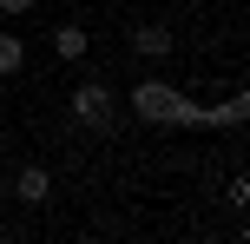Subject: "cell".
Returning a JSON list of instances; mask_svg holds the SVG:
<instances>
[{
    "label": "cell",
    "instance_id": "3957f363",
    "mask_svg": "<svg viewBox=\"0 0 250 244\" xmlns=\"http://www.w3.org/2000/svg\"><path fill=\"white\" fill-rule=\"evenodd\" d=\"M132 53L145 66H165L178 53V40H171V26H158V20H145V26H132Z\"/></svg>",
    "mask_w": 250,
    "mask_h": 244
},
{
    "label": "cell",
    "instance_id": "277c9868",
    "mask_svg": "<svg viewBox=\"0 0 250 244\" xmlns=\"http://www.w3.org/2000/svg\"><path fill=\"white\" fill-rule=\"evenodd\" d=\"M7 198H20V205H46V198H53V172H46V165H20V172L7 178Z\"/></svg>",
    "mask_w": 250,
    "mask_h": 244
},
{
    "label": "cell",
    "instance_id": "6da1fadb",
    "mask_svg": "<svg viewBox=\"0 0 250 244\" xmlns=\"http://www.w3.org/2000/svg\"><path fill=\"white\" fill-rule=\"evenodd\" d=\"M171 99H178V86L165 73H138L132 86H125V106H132V119H145V126H165V119H171Z\"/></svg>",
    "mask_w": 250,
    "mask_h": 244
},
{
    "label": "cell",
    "instance_id": "8992f818",
    "mask_svg": "<svg viewBox=\"0 0 250 244\" xmlns=\"http://www.w3.org/2000/svg\"><path fill=\"white\" fill-rule=\"evenodd\" d=\"M86 46H92V40H86L79 20H60V26H53V53H60V60H86Z\"/></svg>",
    "mask_w": 250,
    "mask_h": 244
},
{
    "label": "cell",
    "instance_id": "5b68a950",
    "mask_svg": "<svg viewBox=\"0 0 250 244\" xmlns=\"http://www.w3.org/2000/svg\"><path fill=\"white\" fill-rule=\"evenodd\" d=\"M165 126H224V119H217V106L191 99V92L178 86V99H171V119H165Z\"/></svg>",
    "mask_w": 250,
    "mask_h": 244
},
{
    "label": "cell",
    "instance_id": "52a82bcc",
    "mask_svg": "<svg viewBox=\"0 0 250 244\" xmlns=\"http://www.w3.org/2000/svg\"><path fill=\"white\" fill-rule=\"evenodd\" d=\"M20 66H26V40L13 33V26H0V79H13Z\"/></svg>",
    "mask_w": 250,
    "mask_h": 244
},
{
    "label": "cell",
    "instance_id": "9c48e42d",
    "mask_svg": "<svg viewBox=\"0 0 250 244\" xmlns=\"http://www.w3.org/2000/svg\"><path fill=\"white\" fill-rule=\"evenodd\" d=\"M224 205H230V211H244V205H250V178H244V172H237V178H230V192H224Z\"/></svg>",
    "mask_w": 250,
    "mask_h": 244
},
{
    "label": "cell",
    "instance_id": "30bf717a",
    "mask_svg": "<svg viewBox=\"0 0 250 244\" xmlns=\"http://www.w3.org/2000/svg\"><path fill=\"white\" fill-rule=\"evenodd\" d=\"M0 13H7V20H20V13H33V0H0Z\"/></svg>",
    "mask_w": 250,
    "mask_h": 244
},
{
    "label": "cell",
    "instance_id": "ba28073f",
    "mask_svg": "<svg viewBox=\"0 0 250 244\" xmlns=\"http://www.w3.org/2000/svg\"><path fill=\"white\" fill-rule=\"evenodd\" d=\"M217 119H224V126L237 132L244 119H250V92H224V99H217Z\"/></svg>",
    "mask_w": 250,
    "mask_h": 244
},
{
    "label": "cell",
    "instance_id": "7a4b0ae2",
    "mask_svg": "<svg viewBox=\"0 0 250 244\" xmlns=\"http://www.w3.org/2000/svg\"><path fill=\"white\" fill-rule=\"evenodd\" d=\"M66 106H73V119H79V126H92V132H112L119 99H112V86H105V79H79V86L66 92Z\"/></svg>",
    "mask_w": 250,
    "mask_h": 244
},
{
    "label": "cell",
    "instance_id": "8fae6325",
    "mask_svg": "<svg viewBox=\"0 0 250 244\" xmlns=\"http://www.w3.org/2000/svg\"><path fill=\"white\" fill-rule=\"evenodd\" d=\"M0 198H7V178H0Z\"/></svg>",
    "mask_w": 250,
    "mask_h": 244
}]
</instances>
